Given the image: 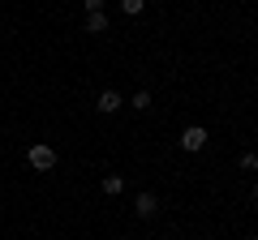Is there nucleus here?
I'll use <instances>...</instances> for the list:
<instances>
[{
  "label": "nucleus",
  "instance_id": "f257e3e1",
  "mask_svg": "<svg viewBox=\"0 0 258 240\" xmlns=\"http://www.w3.org/2000/svg\"><path fill=\"white\" fill-rule=\"evenodd\" d=\"M26 163L35 167V172H52L56 167V150L47 146V142H35V146L26 150Z\"/></svg>",
  "mask_w": 258,
  "mask_h": 240
},
{
  "label": "nucleus",
  "instance_id": "f03ea898",
  "mask_svg": "<svg viewBox=\"0 0 258 240\" xmlns=\"http://www.w3.org/2000/svg\"><path fill=\"white\" fill-rule=\"evenodd\" d=\"M207 138H211V133H207L203 125H189V129H181V150H189V155H198V150L207 146Z\"/></svg>",
  "mask_w": 258,
  "mask_h": 240
},
{
  "label": "nucleus",
  "instance_id": "7ed1b4c3",
  "mask_svg": "<svg viewBox=\"0 0 258 240\" xmlns=\"http://www.w3.org/2000/svg\"><path fill=\"white\" fill-rule=\"evenodd\" d=\"M125 107V99H120L116 90H103L99 99H95V111H103V116H112V111H120Z\"/></svg>",
  "mask_w": 258,
  "mask_h": 240
},
{
  "label": "nucleus",
  "instance_id": "20e7f679",
  "mask_svg": "<svg viewBox=\"0 0 258 240\" xmlns=\"http://www.w3.org/2000/svg\"><path fill=\"white\" fill-rule=\"evenodd\" d=\"M155 210H159V197H155V193H138V202H134V214H138V219H151Z\"/></svg>",
  "mask_w": 258,
  "mask_h": 240
},
{
  "label": "nucleus",
  "instance_id": "39448f33",
  "mask_svg": "<svg viewBox=\"0 0 258 240\" xmlns=\"http://www.w3.org/2000/svg\"><path fill=\"white\" fill-rule=\"evenodd\" d=\"M86 30H91V35H103V30H108V18H103V13H86Z\"/></svg>",
  "mask_w": 258,
  "mask_h": 240
},
{
  "label": "nucleus",
  "instance_id": "423d86ee",
  "mask_svg": "<svg viewBox=\"0 0 258 240\" xmlns=\"http://www.w3.org/2000/svg\"><path fill=\"white\" fill-rule=\"evenodd\" d=\"M99 189H103L108 197H116L120 189H125V180H120V176H103V185H99Z\"/></svg>",
  "mask_w": 258,
  "mask_h": 240
},
{
  "label": "nucleus",
  "instance_id": "0eeeda50",
  "mask_svg": "<svg viewBox=\"0 0 258 240\" xmlns=\"http://www.w3.org/2000/svg\"><path fill=\"white\" fill-rule=\"evenodd\" d=\"M237 163H241V172H258V150H245Z\"/></svg>",
  "mask_w": 258,
  "mask_h": 240
},
{
  "label": "nucleus",
  "instance_id": "6e6552de",
  "mask_svg": "<svg viewBox=\"0 0 258 240\" xmlns=\"http://www.w3.org/2000/svg\"><path fill=\"white\" fill-rule=\"evenodd\" d=\"M120 9H125V13H129V18H138V13H142V9H147V0H120Z\"/></svg>",
  "mask_w": 258,
  "mask_h": 240
},
{
  "label": "nucleus",
  "instance_id": "1a4fd4ad",
  "mask_svg": "<svg viewBox=\"0 0 258 240\" xmlns=\"http://www.w3.org/2000/svg\"><path fill=\"white\" fill-rule=\"evenodd\" d=\"M129 107H138V111H147V107H151V94H147V90H138V94H134V99H129Z\"/></svg>",
  "mask_w": 258,
  "mask_h": 240
},
{
  "label": "nucleus",
  "instance_id": "9d476101",
  "mask_svg": "<svg viewBox=\"0 0 258 240\" xmlns=\"http://www.w3.org/2000/svg\"><path fill=\"white\" fill-rule=\"evenodd\" d=\"M86 5V13H103V0H82Z\"/></svg>",
  "mask_w": 258,
  "mask_h": 240
},
{
  "label": "nucleus",
  "instance_id": "9b49d317",
  "mask_svg": "<svg viewBox=\"0 0 258 240\" xmlns=\"http://www.w3.org/2000/svg\"><path fill=\"white\" fill-rule=\"evenodd\" d=\"M254 202H258V185H254Z\"/></svg>",
  "mask_w": 258,
  "mask_h": 240
},
{
  "label": "nucleus",
  "instance_id": "f8f14e48",
  "mask_svg": "<svg viewBox=\"0 0 258 240\" xmlns=\"http://www.w3.org/2000/svg\"><path fill=\"white\" fill-rule=\"evenodd\" d=\"M254 240H258V236H254Z\"/></svg>",
  "mask_w": 258,
  "mask_h": 240
}]
</instances>
